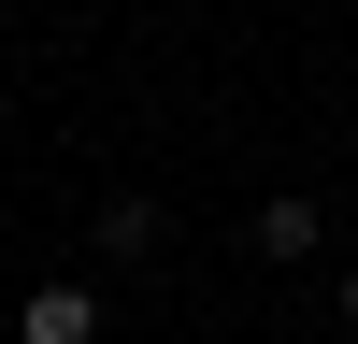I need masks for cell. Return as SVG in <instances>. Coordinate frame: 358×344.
Returning <instances> with one entry per match:
<instances>
[{"instance_id": "obj_1", "label": "cell", "mask_w": 358, "mask_h": 344, "mask_svg": "<svg viewBox=\"0 0 358 344\" xmlns=\"http://www.w3.org/2000/svg\"><path fill=\"white\" fill-rule=\"evenodd\" d=\"M15 344H101V301H86V287H29V301H15Z\"/></svg>"}, {"instance_id": "obj_2", "label": "cell", "mask_w": 358, "mask_h": 344, "mask_svg": "<svg viewBox=\"0 0 358 344\" xmlns=\"http://www.w3.org/2000/svg\"><path fill=\"white\" fill-rule=\"evenodd\" d=\"M244 244H258V258H315V244H330V215H315V201H258Z\"/></svg>"}, {"instance_id": "obj_3", "label": "cell", "mask_w": 358, "mask_h": 344, "mask_svg": "<svg viewBox=\"0 0 358 344\" xmlns=\"http://www.w3.org/2000/svg\"><path fill=\"white\" fill-rule=\"evenodd\" d=\"M158 229H172L158 201H101V258H158Z\"/></svg>"}, {"instance_id": "obj_4", "label": "cell", "mask_w": 358, "mask_h": 344, "mask_svg": "<svg viewBox=\"0 0 358 344\" xmlns=\"http://www.w3.org/2000/svg\"><path fill=\"white\" fill-rule=\"evenodd\" d=\"M330 315H344V330H358V258H344V287H330Z\"/></svg>"}]
</instances>
